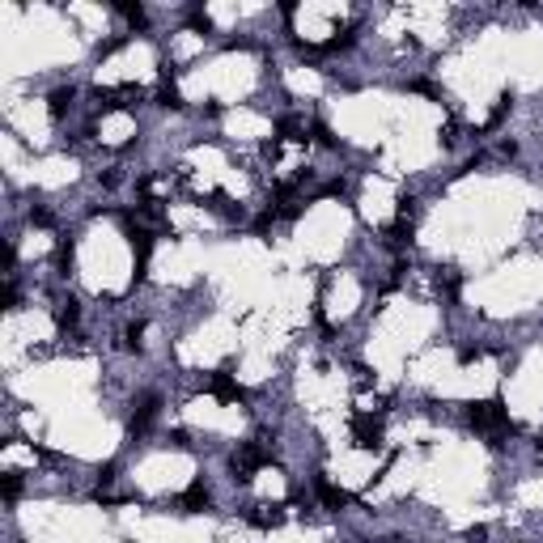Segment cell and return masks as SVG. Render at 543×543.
Segmentation results:
<instances>
[{
	"instance_id": "cell-1",
	"label": "cell",
	"mask_w": 543,
	"mask_h": 543,
	"mask_svg": "<svg viewBox=\"0 0 543 543\" xmlns=\"http://www.w3.org/2000/svg\"><path fill=\"white\" fill-rule=\"evenodd\" d=\"M263 463H267V446H259V442L238 446V450H234V459H230V467H234V475H238V479H251V471H255V467H263Z\"/></svg>"
},
{
	"instance_id": "cell-14",
	"label": "cell",
	"mask_w": 543,
	"mask_h": 543,
	"mask_svg": "<svg viewBox=\"0 0 543 543\" xmlns=\"http://www.w3.org/2000/svg\"><path fill=\"white\" fill-rule=\"evenodd\" d=\"M314 140H318V144H327V149H336V136H332L327 124H314Z\"/></svg>"
},
{
	"instance_id": "cell-15",
	"label": "cell",
	"mask_w": 543,
	"mask_h": 543,
	"mask_svg": "<svg viewBox=\"0 0 543 543\" xmlns=\"http://www.w3.org/2000/svg\"><path fill=\"white\" fill-rule=\"evenodd\" d=\"M30 221H34V225H51V212H47V208H34Z\"/></svg>"
},
{
	"instance_id": "cell-10",
	"label": "cell",
	"mask_w": 543,
	"mask_h": 543,
	"mask_svg": "<svg viewBox=\"0 0 543 543\" xmlns=\"http://www.w3.org/2000/svg\"><path fill=\"white\" fill-rule=\"evenodd\" d=\"M157 102H161V106H174V111L183 106V98H179V89H174L170 81H161V89H157Z\"/></svg>"
},
{
	"instance_id": "cell-12",
	"label": "cell",
	"mask_w": 543,
	"mask_h": 543,
	"mask_svg": "<svg viewBox=\"0 0 543 543\" xmlns=\"http://www.w3.org/2000/svg\"><path fill=\"white\" fill-rule=\"evenodd\" d=\"M251 522H255V526H281L285 514H281V509H259V514H251Z\"/></svg>"
},
{
	"instance_id": "cell-8",
	"label": "cell",
	"mask_w": 543,
	"mask_h": 543,
	"mask_svg": "<svg viewBox=\"0 0 543 543\" xmlns=\"http://www.w3.org/2000/svg\"><path fill=\"white\" fill-rule=\"evenodd\" d=\"M183 509H187V514H200V509H208V488H204V484H191L187 493H183Z\"/></svg>"
},
{
	"instance_id": "cell-3",
	"label": "cell",
	"mask_w": 543,
	"mask_h": 543,
	"mask_svg": "<svg viewBox=\"0 0 543 543\" xmlns=\"http://www.w3.org/2000/svg\"><path fill=\"white\" fill-rule=\"evenodd\" d=\"M352 438H357V446L378 450V446H382V420H373V416H357V420H352Z\"/></svg>"
},
{
	"instance_id": "cell-2",
	"label": "cell",
	"mask_w": 543,
	"mask_h": 543,
	"mask_svg": "<svg viewBox=\"0 0 543 543\" xmlns=\"http://www.w3.org/2000/svg\"><path fill=\"white\" fill-rule=\"evenodd\" d=\"M467 420H471L475 429H505V424H509V416H505V408H501L497 399L471 403V408H467Z\"/></svg>"
},
{
	"instance_id": "cell-7",
	"label": "cell",
	"mask_w": 543,
	"mask_h": 543,
	"mask_svg": "<svg viewBox=\"0 0 543 543\" xmlns=\"http://www.w3.org/2000/svg\"><path fill=\"white\" fill-rule=\"evenodd\" d=\"M314 488H318V497H322V505H332V509H340V505H348V493L344 488H336L327 475H318L314 479Z\"/></svg>"
},
{
	"instance_id": "cell-11",
	"label": "cell",
	"mask_w": 543,
	"mask_h": 543,
	"mask_svg": "<svg viewBox=\"0 0 543 543\" xmlns=\"http://www.w3.org/2000/svg\"><path fill=\"white\" fill-rule=\"evenodd\" d=\"M509 106H514V98H509V94H501V98H497V106H493V115H488V128H497V124L509 115Z\"/></svg>"
},
{
	"instance_id": "cell-13",
	"label": "cell",
	"mask_w": 543,
	"mask_h": 543,
	"mask_svg": "<svg viewBox=\"0 0 543 543\" xmlns=\"http://www.w3.org/2000/svg\"><path fill=\"white\" fill-rule=\"evenodd\" d=\"M17 493H22V479H17V471H9L5 475V501H17Z\"/></svg>"
},
{
	"instance_id": "cell-6",
	"label": "cell",
	"mask_w": 543,
	"mask_h": 543,
	"mask_svg": "<svg viewBox=\"0 0 543 543\" xmlns=\"http://www.w3.org/2000/svg\"><path fill=\"white\" fill-rule=\"evenodd\" d=\"M212 395L225 399V403H238V399H242V387L230 378V369H216V373H212Z\"/></svg>"
},
{
	"instance_id": "cell-5",
	"label": "cell",
	"mask_w": 543,
	"mask_h": 543,
	"mask_svg": "<svg viewBox=\"0 0 543 543\" xmlns=\"http://www.w3.org/2000/svg\"><path fill=\"white\" fill-rule=\"evenodd\" d=\"M73 102H77V89H73V85L51 89V98H47V111H51V119H64V115L73 111Z\"/></svg>"
},
{
	"instance_id": "cell-4",
	"label": "cell",
	"mask_w": 543,
	"mask_h": 543,
	"mask_svg": "<svg viewBox=\"0 0 543 543\" xmlns=\"http://www.w3.org/2000/svg\"><path fill=\"white\" fill-rule=\"evenodd\" d=\"M157 412H161V395H144L136 403V412H132V433H149V424L157 420Z\"/></svg>"
},
{
	"instance_id": "cell-9",
	"label": "cell",
	"mask_w": 543,
	"mask_h": 543,
	"mask_svg": "<svg viewBox=\"0 0 543 543\" xmlns=\"http://www.w3.org/2000/svg\"><path fill=\"white\" fill-rule=\"evenodd\" d=\"M77 318H81V306H77V297H64V302H56V322H60V327H73Z\"/></svg>"
}]
</instances>
